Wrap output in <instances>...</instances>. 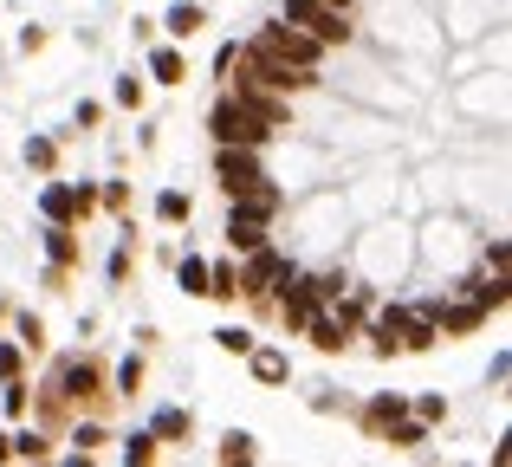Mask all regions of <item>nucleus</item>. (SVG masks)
Wrapping results in <instances>:
<instances>
[{"label": "nucleus", "instance_id": "obj_18", "mask_svg": "<svg viewBox=\"0 0 512 467\" xmlns=\"http://www.w3.org/2000/svg\"><path fill=\"white\" fill-rule=\"evenodd\" d=\"M253 455H260V448H253L247 429H227V435H221V461H227V467H234V461H253Z\"/></svg>", "mask_w": 512, "mask_h": 467}, {"label": "nucleus", "instance_id": "obj_33", "mask_svg": "<svg viewBox=\"0 0 512 467\" xmlns=\"http://www.w3.org/2000/svg\"><path fill=\"white\" fill-rule=\"evenodd\" d=\"M331 7H350V0H331Z\"/></svg>", "mask_w": 512, "mask_h": 467}, {"label": "nucleus", "instance_id": "obj_20", "mask_svg": "<svg viewBox=\"0 0 512 467\" xmlns=\"http://www.w3.org/2000/svg\"><path fill=\"white\" fill-rule=\"evenodd\" d=\"M20 364H26V344L20 338H0V383L20 377Z\"/></svg>", "mask_w": 512, "mask_h": 467}, {"label": "nucleus", "instance_id": "obj_1", "mask_svg": "<svg viewBox=\"0 0 512 467\" xmlns=\"http://www.w3.org/2000/svg\"><path fill=\"white\" fill-rule=\"evenodd\" d=\"M227 202H234V208H227V247H234V253L260 247L266 221L279 215V189H266V182H260V189H247V195H227Z\"/></svg>", "mask_w": 512, "mask_h": 467}, {"label": "nucleus", "instance_id": "obj_3", "mask_svg": "<svg viewBox=\"0 0 512 467\" xmlns=\"http://www.w3.org/2000/svg\"><path fill=\"white\" fill-rule=\"evenodd\" d=\"M344 292V279H318V273H305V279H292L286 292H279V318H286L292 331H305L312 325V312L318 305H331Z\"/></svg>", "mask_w": 512, "mask_h": 467}, {"label": "nucleus", "instance_id": "obj_14", "mask_svg": "<svg viewBox=\"0 0 512 467\" xmlns=\"http://www.w3.org/2000/svg\"><path fill=\"white\" fill-rule=\"evenodd\" d=\"M150 72L163 78V85H182L188 65H182V52H175V46H156V52H150Z\"/></svg>", "mask_w": 512, "mask_h": 467}, {"label": "nucleus", "instance_id": "obj_19", "mask_svg": "<svg viewBox=\"0 0 512 467\" xmlns=\"http://www.w3.org/2000/svg\"><path fill=\"white\" fill-rule=\"evenodd\" d=\"M150 435H156V442H175V435H182V442H188V409H163Z\"/></svg>", "mask_w": 512, "mask_h": 467}, {"label": "nucleus", "instance_id": "obj_8", "mask_svg": "<svg viewBox=\"0 0 512 467\" xmlns=\"http://www.w3.org/2000/svg\"><path fill=\"white\" fill-rule=\"evenodd\" d=\"M98 383H104V370L91 364V357H78V364H59V377H52V390H59V403L65 409H78V403H98Z\"/></svg>", "mask_w": 512, "mask_h": 467}, {"label": "nucleus", "instance_id": "obj_7", "mask_svg": "<svg viewBox=\"0 0 512 467\" xmlns=\"http://www.w3.org/2000/svg\"><path fill=\"white\" fill-rule=\"evenodd\" d=\"M214 176H221V189H227V195L260 189V182H266L260 150H253V143H221V156H214Z\"/></svg>", "mask_w": 512, "mask_h": 467}, {"label": "nucleus", "instance_id": "obj_31", "mask_svg": "<svg viewBox=\"0 0 512 467\" xmlns=\"http://www.w3.org/2000/svg\"><path fill=\"white\" fill-rule=\"evenodd\" d=\"M415 416H422V422H441V416H448V403H441V396H428V403H415Z\"/></svg>", "mask_w": 512, "mask_h": 467}, {"label": "nucleus", "instance_id": "obj_10", "mask_svg": "<svg viewBox=\"0 0 512 467\" xmlns=\"http://www.w3.org/2000/svg\"><path fill=\"white\" fill-rule=\"evenodd\" d=\"M91 202H98L91 189H72V182H52V189H46V202H39V208H46V221H78V215H91Z\"/></svg>", "mask_w": 512, "mask_h": 467}, {"label": "nucleus", "instance_id": "obj_2", "mask_svg": "<svg viewBox=\"0 0 512 467\" xmlns=\"http://www.w3.org/2000/svg\"><path fill=\"white\" fill-rule=\"evenodd\" d=\"M247 52H266V59H279V65H299V72H318V59H325V46H318L312 33H299L292 20H273L260 39H253Z\"/></svg>", "mask_w": 512, "mask_h": 467}, {"label": "nucleus", "instance_id": "obj_4", "mask_svg": "<svg viewBox=\"0 0 512 467\" xmlns=\"http://www.w3.org/2000/svg\"><path fill=\"white\" fill-rule=\"evenodd\" d=\"M279 20H292L299 33H312L318 46H344V39H350L344 7H331V0H286V13H279Z\"/></svg>", "mask_w": 512, "mask_h": 467}, {"label": "nucleus", "instance_id": "obj_27", "mask_svg": "<svg viewBox=\"0 0 512 467\" xmlns=\"http://www.w3.org/2000/svg\"><path fill=\"white\" fill-rule=\"evenodd\" d=\"M124 461H156V435H150V429L130 435V442H124Z\"/></svg>", "mask_w": 512, "mask_h": 467}, {"label": "nucleus", "instance_id": "obj_32", "mask_svg": "<svg viewBox=\"0 0 512 467\" xmlns=\"http://www.w3.org/2000/svg\"><path fill=\"white\" fill-rule=\"evenodd\" d=\"M0 461H13V435H0Z\"/></svg>", "mask_w": 512, "mask_h": 467}, {"label": "nucleus", "instance_id": "obj_28", "mask_svg": "<svg viewBox=\"0 0 512 467\" xmlns=\"http://www.w3.org/2000/svg\"><path fill=\"white\" fill-rule=\"evenodd\" d=\"M13 338H20L26 351H39V344H46V338H39V318H33V312H20V325H13Z\"/></svg>", "mask_w": 512, "mask_h": 467}, {"label": "nucleus", "instance_id": "obj_22", "mask_svg": "<svg viewBox=\"0 0 512 467\" xmlns=\"http://www.w3.org/2000/svg\"><path fill=\"white\" fill-rule=\"evenodd\" d=\"M182 292L208 299V260H182Z\"/></svg>", "mask_w": 512, "mask_h": 467}, {"label": "nucleus", "instance_id": "obj_5", "mask_svg": "<svg viewBox=\"0 0 512 467\" xmlns=\"http://www.w3.org/2000/svg\"><path fill=\"white\" fill-rule=\"evenodd\" d=\"M208 130H214V143H253V150H260V143L273 137V130H266L260 117H253L247 104L234 98V91H227V98H221V104L208 111Z\"/></svg>", "mask_w": 512, "mask_h": 467}, {"label": "nucleus", "instance_id": "obj_24", "mask_svg": "<svg viewBox=\"0 0 512 467\" xmlns=\"http://www.w3.org/2000/svg\"><path fill=\"white\" fill-rule=\"evenodd\" d=\"M396 416H402V403H396V396H376V403L363 409V422H370V429H383V422H396Z\"/></svg>", "mask_w": 512, "mask_h": 467}, {"label": "nucleus", "instance_id": "obj_11", "mask_svg": "<svg viewBox=\"0 0 512 467\" xmlns=\"http://www.w3.org/2000/svg\"><path fill=\"white\" fill-rule=\"evenodd\" d=\"M46 253H52V266H78V234H72V221H52V228H46Z\"/></svg>", "mask_w": 512, "mask_h": 467}, {"label": "nucleus", "instance_id": "obj_30", "mask_svg": "<svg viewBox=\"0 0 512 467\" xmlns=\"http://www.w3.org/2000/svg\"><path fill=\"white\" fill-rule=\"evenodd\" d=\"M117 104H130V111H137V104H143V78H117Z\"/></svg>", "mask_w": 512, "mask_h": 467}, {"label": "nucleus", "instance_id": "obj_29", "mask_svg": "<svg viewBox=\"0 0 512 467\" xmlns=\"http://www.w3.org/2000/svg\"><path fill=\"white\" fill-rule=\"evenodd\" d=\"M0 409H7V416H26V383H20V377L7 383V396H0Z\"/></svg>", "mask_w": 512, "mask_h": 467}, {"label": "nucleus", "instance_id": "obj_13", "mask_svg": "<svg viewBox=\"0 0 512 467\" xmlns=\"http://www.w3.org/2000/svg\"><path fill=\"white\" fill-rule=\"evenodd\" d=\"M163 26H169V33H175V39H195V33H201V7H195V0H175V7H169V20H163Z\"/></svg>", "mask_w": 512, "mask_h": 467}, {"label": "nucleus", "instance_id": "obj_6", "mask_svg": "<svg viewBox=\"0 0 512 467\" xmlns=\"http://www.w3.org/2000/svg\"><path fill=\"white\" fill-rule=\"evenodd\" d=\"M286 279H292V266L279 260V253L266 247V240H260V247H247V266H240V292H247V299L273 305V292L286 286Z\"/></svg>", "mask_w": 512, "mask_h": 467}, {"label": "nucleus", "instance_id": "obj_26", "mask_svg": "<svg viewBox=\"0 0 512 467\" xmlns=\"http://www.w3.org/2000/svg\"><path fill=\"white\" fill-rule=\"evenodd\" d=\"M52 156H59L52 137H26V163H33V169H52Z\"/></svg>", "mask_w": 512, "mask_h": 467}, {"label": "nucleus", "instance_id": "obj_25", "mask_svg": "<svg viewBox=\"0 0 512 467\" xmlns=\"http://www.w3.org/2000/svg\"><path fill=\"white\" fill-rule=\"evenodd\" d=\"M480 325V305H454V312H441V331H474Z\"/></svg>", "mask_w": 512, "mask_h": 467}, {"label": "nucleus", "instance_id": "obj_17", "mask_svg": "<svg viewBox=\"0 0 512 467\" xmlns=\"http://www.w3.org/2000/svg\"><path fill=\"white\" fill-rule=\"evenodd\" d=\"M13 461H52V442L39 429H20L13 435Z\"/></svg>", "mask_w": 512, "mask_h": 467}, {"label": "nucleus", "instance_id": "obj_16", "mask_svg": "<svg viewBox=\"0 0 512 467\" xmlns=\"http://www.w3.org/2000/svg\"><path fill=\"white\" fill-rule=\"evenodd\" d=\"M234 292H240V266L234 260L208 266V299H234Z\"/></svg>", "mask_w": 512, "mask_h": 467}, {"label": "nucleus", "instance_id": "obj_15", "mask_svg": "<svg viewBox=\"0 0 512 467\" xmlns=\"http://www.w3.org/2000/svg\"><path fill=\"white\" fill-rule=\"evenodd\" d=\"M422 429H428V422H402V416H396V422H383V442H389V448H422V442H428Z\"/></svg>", "mask_w": 512, "mask_h": 467}, {"label": "nucleus", "instance_id": "obj_9", "mask_svg": "<svg viewBox=\"0 0 512 467\" xmlns=\"http://www.w3.org/2000/svg\"><path fill=\"white\" fill-rule=\"evenodd\" d=\"M350 325H357V312H350V305L338 312V299H331V305H318V312H312V325H305V331H312L318 351H344V344H350Z\"/></svg>", "mask_w": 512, "mask_h": 467}, {"label": "nucleus", "instance_id": "obj_21", "mask_svg": "<svg viewBox=\"0 0 512 467\" xmlns=\"http://www.w3.org/2000/svg\"><path fill=\"white\" fill-rule=\"evenodd\" d=\"M214 344H221L227 357H247L253 351V331H240V325H227V331H214Z\"/></svg>", "mask_w": 512, "mask_h": 467}, {"label": "nucleus", "instance_id": "obj_23", "mask_svg": "<svg viewBox=\"0 0 512 467\" xmlns=\"http://www.w3.org/2000/svg\"><path fill=\"white\" fill-rule=\"evenodd\" d=\"M156 215H163V221H188V195L182 189H163V195H156Z\"/></svg>", "mask_w": 512, "mask_h": 467}, {"label": "nucleus", "instance_id": "obj_12", "mask_svg": "<svg viewBox=\"0 0 512 467\" xmlns=\"http://www.w3.org/2000/svg\"><path fill=\"white\" fill-rule=\"evenodd\" d=\"M247 364H253V377H260V383H286V351H260V344H253V351H247Z\"/></svg>", "mask_w": 512, "mask_h": 467}]
</instances>
